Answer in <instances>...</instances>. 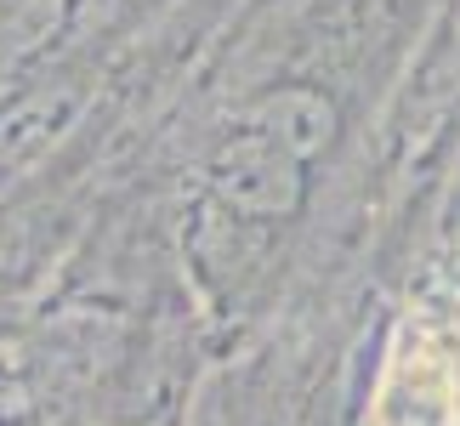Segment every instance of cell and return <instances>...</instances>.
I'll list each match as a JSON object with an SVG mask.
<instances>
[{
	"mask_svg": "<svg viewBox=\"0 0 460 426\" xmlns=\"http://www.w3.org/2000/svg\"><path fill=\"white\" fill-rule=\"evenodd\" d=\"M369 426H460V335L410 318L386 352Z\"/></svg>",
	"mask_w": 460,
	"mask_h": 426,
	"instance_id": "obj_1",
	"label": "cell"
}]
</instances>
